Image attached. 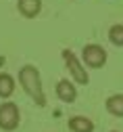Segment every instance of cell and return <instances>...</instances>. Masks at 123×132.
<instances>
[{
    "instance_id": "1",
    "label": "cell",
    "mask_w": 123,
    "mask_h": 132,
    "mask_svg": "<svg viewBox=\"0 0 123 132\" xmlns=\"http://www.w3.org/2000/svg\"><path fill=\"white\" fill-rule=\"evenodd\" d=\"M19 84H21L23 92L38 107H46V94H44L42 76H40L38 67H33V65H23V67L19 69Z\"/></svg>"
},
{
    "instance_id": "2",
    "label": "cell",
    "mask_w": 123,
    "mask_h": 132,
    "mask_svg": "<svg viewBox=\"0 0 123 132\" xmlns=\"http://www.w3.org/2000/svg\"><path fill=\"white\" fill-rule=\"evenodd\" d=\"M61 57H63V61H65V65H67V69H69V73H71V78H73L75 84H83V86L90 84V76H88L83 63H81L71 51H69V48L61 51Z\"/></svg>"
},
{
    "instance_id": "3",
    "label": "cell",
    "mask_w": 123,
    "mask_h": 132,
    "mask_svg": "<svg viewBox=\"0 0 123 132\" xmlns=\"http://www.w3.org/2000/svg\"><path fill=\"white\" fill-rule=\"evenodd\" d=\"M21 124V113L19 107L13 101H4L0 105V130L4 132H15Z\"/></svg>"
},
{
    "instance_id": "4",
    "label": "cell",
    "mask_w": 123,
    "mask_h": 132,
    "mask_svg": "<svg viewBox=\"0 0 123 132\" xmlns=\"http://www.w3.org/2000/svg\"><path fill=\"white\" fill-rule=\"evenodd\" d=\"M81 61L92 69H100L107 63V51L100 44H86L81 48Z\"/></svg>"
},
{
    "instance_id": "5",
    "label": "cell",
    "mask_w": 123,
    "mask_h": 132,
    "mask_svg": "<svg viewBox=\"0 0 123 132\" xmlns=\"http://www.w3.org/2000/svg\"><path fill=\"white\" fill-rule=\"evenodd\" d=\"M56 96H59V101H63V103H67V105L75 103V98H77V88H75V84H73L71 80H67V78L59 80V84H56Z\"/></svg>"
},
{
    "instance_id": "6",
    "label": "cell",
    "mask_w": 123,
    "mask_h": 132,
    "mask_svg": "<svg viewBox=\"0 0 123 132\" xmlns=\"http://www.w3.org/2000/svg\"><path fill=\"white\" fill-rule=\"evenodd\" d=\"M17 9L25 19H33L42 11V0H17Z\"/></svg>"
},
{
    "instance_id": "7",
    "label": "cell",
    "mask_w": 123,
    "mask_h": 132,
    "mask_svg": "<svg viewBox=\"0 0 123 132\" xmlns=\"http://www.w3.org/2000/svg\"><path fill=\"white\" fill-rule=\"evenodd\" d=\"M69 130L71 132H94V122L90 118H86V115H73V118H69L67 122Z\"/></svg>"
},
{
    "instance_id": "8",
    "label": "cell",
    "mask_w": 123,
    "mask_h": 132,
    "mask_svg": "<svg viewBox=\"0 0 123 132\" xmlns=\"http://www.w3.org/2000/svg\"><path fill=\"white\" fill-rule=\"evenodd\" d=\"M15 88H17L15 78L6 71H0V98H11Z\"/></svg>"
},
{
    "instance_id": "9",
    "label": "cell",
    "mask_w": 123,
    "mask_h": 132,
    "mask_svg": "<svg viewBox=\"0 0 123 132\" xmlns=\"http://www.w3.org/2000/svg\"><path fill=\"white\" fill-rule=\"evenodd\" d=\"M104 107L115 118H123V94H111L104 101Z\"/></svg>"
},
{
    "instance_id": "10",
    "label": "cell",
    "mask_w": 123,
    "mask_h": 132,
    "mask_svg": "<svg viewBox=\"0 0 123 132\" xmlns=\"http://www.w3.org/2000/svg\"><path fill=\"white\" fill-rule=\"evenodd\" d=\"M109 40L113 46H123V25L121 23H115L111 29H109Z\"/></svg>"
},
{
    "instance_id": "11",
    "label": "cell",
    "mask_w": 123,
    "mask_h": 132,
    "mask_svg": "<svg viewBox=\"0 0 123 132\" xmlns=\"http://www.w3.org/2000/svg\"><path fill=\"white\" fill-rule=\"evenodd\" d=\"M111 132H119V130H111Z\"/></svg>"
}]
</instances>
